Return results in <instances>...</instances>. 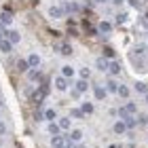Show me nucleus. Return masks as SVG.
<instances>
[{
    "label": "nucleus",
    "instance_id": "obj_40",
    "mask_svg": "<svg viewBox=\"0 0 148 148\" xmlns=\"http://www.w3.org/2000/svg\"><path fill=\"white\" fill-rule=\"evenodd\" d=\"M95 2H106V0H95Z\"/></svg>",
    "mask_w": 148,
    "mask_h": 148
},
{
    "label": "nucleus",
    "instance_id": "obj_30",
    "mask_svg": "<svg viewBox=\"0 0 148 148\" xmlns=\"http://www.w3.org/2000/svg\"><path fill=\"white\" fill-rule=\"evenodd\" d=\"M17 68L21 70V72H23V70H28V62H23V59H21V62H17Z\"/></svg>",
    "mask_w": 148,
    "mask_h": 148
},
{
    "label": "nucleus",
    "instance_id": "obj_9",
    "mask_svg": "<svg viewBox=\"0 0 148 148\" xmlns=\"http://www.w3.org/2000/svg\"><path fill=\"white\" fill-rule=\"evenodd\" d=\"M110 30H112V23L110 21H102V23H99V32H102V34H108Z\"/></svg>",
    "mask_w": 148,
    "mask_h": 148
},
{
    "label": "nucleus",
    "instance_id": "obj_18",
    "mask_svg": "<svg viewBox=\"0 0 148 148\" xmlns=\"http://www.w3.org/2000/svg\"><path fill=\"white\" fill-rule=\"evenodd\" d=\"M95 66H97V68H99V70H108V62H106V59H104V57H99Z\"/></svg>",
    "mask_w": 148,
    "mask_h": 148
},
{
    "label": "nucleus",
    "instance_id": "obj_7",
    "mask_svg": "<svg viewBox=\"0 0 148 148\" xmlns=\"http://www.w3.org/2000/svg\"><path fill=\"white\" fill-rule=\"evenodd\" d=\"M28 78H30V80H42V74H40V72L34 68V70L28 72Z\"/></svg>",
    "mask_w": 148,
    "mask_h": 148
},
{
    "label": "nucleus",
    "instance_id": "obj_31",
    "mask_svg": "<svg viewBox=\"0 0 148 148\" xmlns=\"http://www.w3.org/2000/svg\"><path fill=\"white\" fill-rule=\"evenodd\" d=\"M104 55H106V57H114V51L110 49V47H106V49H104Z\"/></svg>",
    "mask_w": 148,
    "mask_h": 148
},
{
    "label": "nucleus",
    "instance_id": "obj_26",
    "mask_svg": "<svg viewBox=\"0 0 148 148\" xmlns=\"http://www.w3.org/2000/svg\"><path fill=\"white\" fill-rule=\"evenodd\" d=\"M89 76H91V72H89V68H83V70H80V78H83V80H87Z\"/></svg>",
    "mask_w": 148,
    "mask_h": 148
},
{
    "label": "nucleus",
    "instance_id": "obj_19",
    "mask_svg": "<svg viewBox=\"0 0 148 148\" xmlns=\"http://www.w3.org/2000/svg\"><path fill=\"white\" fill-rule=\"evenodd\" d=\"M49 13H51V17H62V15H64V9H57V6H53Z\"/></svg>",
    "mask_w": 148,
    "mask_h": 148
},
{
    "label": "nucleus",
    "instance_id": "obj_13",
    "mask_svg": "<svg viewBox=\"0 0 148 148\" xmlns=\"http://www.w3.org/2000/svg\"><path fill=\"white\" fill-rule=\"evenodd\" d=\"M0 21H2V23H11V21H13V15L6 11V13H2V15H0Z\"/></svg>",
    "mask_w": 148,
    "mask_h": 148
},
{
    "label": "nucleus",
    "instance_id": "obj_29",
    "mask_svg": "<svg viewBox=\"0 0 148 148\" xmlns=\"http://www.w3.org/2000/svg\"><path fill=\"white\" fill-rule=\"evenodd\" d=\"M45 119L47 121H53V119H55V110H47L45 112Z\"/></svg>",
    "mask_w": 148,
    "mask_h": 148
},
{
    "label": "nucleus",
    "instance_id": "obj_3",
    "mask_svg": "<svg viewBox=\"0 0 148 148\" xmlns=\"http://www.w3.org/2000/svg\"><path fill=\"white\" fill-rule=\"evenodd\" d=\"M66 142H68V140H64L62 136H59V133H57V136H53V140H51V144H53V148H62Z\"/></svg>",
    "mask_w": 148,
    "mask_h": 148
},
{
    "label": "nucleus",
    "instance_id": "obj_41",
    "mask_svg": "<svg viewBox=\"0 0 148 148\" xmlns=\"http://www.w3.org/2000/svg\"><path fill=\"white\" fill-rule=\"evenodd\" d=\"M146 102H148V93H146Z\"/></svg>",
    "mask_w": 148,
    "mask_h": 148
},
{
    "label": "nucleus",
    "instance_id": "obj_5",
    "mask_svg": "<svg viewBox=\"0 0 148 148\" xmlns=\"http://www.w3.org/2000/svg\"><path fill=\"white\" fill-rule=\"evenodd\" d=\"M108 70H110V74H121V64L119 62H110L108 64Z\"/></svg>",
    "mask_w": 148,
    "mask_h": 148
},
{
    "label": "nucleus",
    "instance_id": "obj_35",
    "mask_svg": "<svg viewBox=\"0 0 148 148\" xmlns=\"http://www.w3.org/2000/svg\"><path fill=\"white\" fill-rule=\"evenodd\" d=\"M62 148H74V144H72V142H66V144H64Z\"/></svg>",
    "mask_w": 148,
    "mask_h": 148
},
{
    "label": "nucleus",
    "instance_id": "obj_22",
    "mask_svg": "<svg viewBox=\"0 0 148 148\" xmlns=\"http://www.w3.org/2000/svg\"><path fill=\"white\" fill-rule=\"evenodd\" d=\"M57 125H59V129H70V119H62Z\"/></svg>",
    "mask_w": 148,
    "mask_h": 148
},
{
    "label": "nucleus",
    "instance_id": "obj_39",
    "mask_svg": "<svg viewBox=\"0 0 148 148\" xmlns=\"http://www.w3.org/2000/svg\"><path fill=\"white\" fill-rule=\"evenodd\" d=\"M114 2H116V4H121V2H123V0H114Z\"/></svg>",
    "mask_w": 148,
    "mask_h": 148
},
{
    "label": "nucleus",
    "instance_id": "obj_37",
    "mask_svg": "<svg viewBox=\"0 0 148 148\" xmlns=\"http://www.w3.org/2000/svg\"><path fill=\"white\" fill-rule=\"evenodd\" d=\"M129 4L131 6H138V0H129Z\"/></svg>",
    "mask_w": 148,
    "mask_h": 148
},
{
    "label": "nucleus",
    "instance_id": "obj_6",
    "mask_svg": "<svg viewBox=\"0 0 148 148\" xmlns=\"http://www.w3.org/2000/svg\"><path fill=\"white\" fill-rule=\"evenodd\" d=\"M78 9H80V6H78L76 2H68V4L64 6V13H76Z\"/></svg>",
    "mask_w": 148,
    "mask_h": 148
},
{
    "label": "nucleus",
    "instance_id": "obj_14",
    "mask_svg": "<svg viewBox=\"0 0 148 148\" xmlns=\"http://www.w3.org/2000/svg\"><path fill=\"white\" fill-rule=\"evenodd\" d=\"M125 127H127V129H133V127H138V123H136V119L127 116V119H125Z\"/></svg>",
    "mask_w": 148,
    "mask_h": 148
},
{
    "label": "nucleus",
    "instance_id": "obj_10",
    "mask_svg": "<svg viewBox=\"0 0 148 148\" xmlns=\"http://www.w3.org/2000/svg\"><path fill=\"white\" fill-rule=\"evenodd\" d=\"M38 64H40V57L38 55H30L28 57V66H30V68H36Z\"/></svg>",
    "mask_w": 148,
    "mask_h": 148
},
{
    "label": "nucleus",
    "instance_id": "obj_42",
    "mask_svg": "<svg viewBox=\"0 0 148 148\" xmlns=\"http://www.w3.org/2000/svg\"><path fill=\"white\" fill-rule=\"evenodd\" d=\"M108 148H116V146H108Z\"/></svg>",
    "mask_w": 148,
    "mask_h": 148
},
{
    "label": "nucleus",
    "instance_id": "obj_28",
    "mask_svg": "<svg viewBox=\"0 0 148 148\" xmlns=\"http://www.w3.org/2000/svg\"><path fill=\"white\" fill-rule=\"evenodd\" d=\"M62 72H64V76H66V78H70V76H72V74H74V70L70 68V66H66V68H64Z\"/></svg>",
    "mask_w": 148,
    "mask_h": 148
},
{
    "label": "nucleus",
    "instance_id": "obj_11",
    "mask_svg": "<svg viewBox=\"0 0 148 148\" xmlns=\"http://www.w3.org/2000/svg\"><path fill=\"white\" fill-rule=\"evenodd\" d=\"M80 110H83V114H91L93 112V104L91 102H85L83 106H80Z\"/></svg>",
    "mask_w": 148,
    "mask_h": 148
},
{
    "label": "nucleus",
    "instance_id": "obj_12",
    "mask_svg": "<svg viewBox=\"0 0 148 148\" xmlns=\"http://www.w3.org/2000/svg\"><path fill=\"white\" fill-rule=\"evenodd\" d=\"M93 93H95L97 99H104V97H106V89H102V87H95V89H93Z\"/></svg>",
    "mask_w": 148,
    "mask_h": 148
},
{
    "label": "nucleus",
    "instance_id": "obj_27",
    "mask_svg": "<svg viewBox=\"0 0 148 148\" xmlns=\"http://www.w3.org/2000/svg\"><path fill=\"white\" fill-rule=\"evenodd\" d=\"M136 123H140V125H148V116H146V114H140Z\"/></svg>",
    "mask_w": 148,
    "mask_h": 148
},
{
    "label": "nucleus",
    "instance_id": "obj_24",
    "mask_svg": "<svg viewBox=\"0 0 148 148\" xmlns=\"http://www.w3.org/2000/svg\"><path fill=\"white\" fill-rule=\"evenodd\" d=\"M136 89H138L140 93H148V87H146L144 83H136Z\"/></svg>",
    "mask_w": 148,
    "mask_h": 148
},
{
    "label": "nucleus",
    "instance_id": "obj_1",
    "mask_svg": "<svg viewBox=\"0 0 148 148\" xmlns=\"http://www.w3.org/2000/svg\"><path fill=\"white\" fill-rule=\"evenodd\" d=\"M47 95H45V93L42 91H34V93H30V99H32V104H34V106H40V102H42V99H45Z\"/></svg>",
    "mask_w": 148,
    "mask_h": 148
},
{
    "label": "nucleus",
    "instance_id": "obj_33",
    "mask_svg": "<svg viewBox=\"0 0 148 148\" xmlns=\"http://www.w3.org/2000/svg\"><path fill=\"white\" fill-rule=\"evenodd\" d=\"M116 21H121V23H123V21H127V15H125V13H121V15L116 17Z\"/></svg>",
    "mask_w": 148,
    "mask_h": 148
},
{
    "label": "nucleus",
    "instance_id": "obj_23",
    "mask_svg": "<svg viewBox=\"0 0 148 148\" xmlns=\"http://www.w3.org/2000/svg\"><path fill=\"white\" fill-rule=\"evenodd\" d=\"M59 51H62L64 55H70V53H72V47H70V45H59Z\"/></svg>",
    "mask_w": 148,
    "mask_h": 148
},
{
    "label": "nucleus",
    "instance_id": "obj_32",
    "mask_svg": "<svg viewBox=\"0 0 148 148\" xmlns=\"http://www.w3.org/2000/svg\"><path fill=\"white\" fill-rule=\"evenodd\" d=\"M72 116L80 119V116H83V110H80V108H74V110H72Z\"/></svg>",
    "mask_w": 148,
    "mask_h": 148
},
{
    "label": "nucleus",
    "instance_id": "obj_16",
    "mask_svg": "<svg viewBox=\"0 0 148 148\" xmlns=\"http://www.w3.org/2000/svg\"><path fill=\"white\" fill-rule=\"evenodd\" d=\"M76 91H78V93H83V91H87V80H83V78L78 80V83H76Z\"/></svg>",
    "mask_w": 148,
    "mask_h": 148
},
{
    "label": "nucleus",
    "instance_id": "obj_17",
    "mask_svg": "<svg viewBox=\"0 0 148 148\" xmlns=\"http://www.w3.org/2000/svg\"><path fill=\"white\" fill-rule=\"evenodd\" d=\"M106 91H112V93H114V91H119V85L110 78V80H108V85H106Z\"/></svg>",
    "mask_w": 148,
    "mask_h": 148
},
{
    "label": "nucleus",
    "instance_id": "obj_21",
    "mask_svg": "<svg viewBox=\"0 0 148 148\" xmlns=\"http://www.w3.org/2000/svg\"><path fill=\"white\" fill-rule=\"evenodd\" d=\"M116 93H119L121 97H129V87H119Z\"/></svg>",
    "mask_w": 148,
    "mask_h": 148
},
{
    "label": "nucleus",
    "instance_id": "obj_25",
    "mask_svg": "<svg viewBox=\"0 0 148 148\" xmlns=\"http://www.w3.org/2000/svg\"><path fill=\"white\" fill-rule=\"evenodd\" d=\"M0 49L9 53V51H11V42H9V40H2V42H0Z\"/></svg>",
    "mask_w": 148,
    "mask_h": 148
},
{
    "label": "nucleus",
    "instance_id": "obj_8",
    "mask_svg": "<svg viewBox=\"0 0 148 148\" xmlns=\"http://www.w3.org/2000/svg\"><path fill=\"white\" fill-rule=\"evenodd\" d=\"M127 127H125V121H119V123H114V133H125Z\"/></svg>",
    "mask_w": 148,
    "mask_h": 148
},
{
    "label": "nucleus",
    "instance_id": "obj_34",
    "mask_svg": "<svg viewBox=\"0 0 148 148\" xmlns=\"http://www.w3.org/2000/svg\"><path fill=\"white\" fill-rule=\"evenodd\" d=\"M4 131H6V127H4V123H0V136H2Z\"/></svg>",
    "mask_w": 148,
    "mask_h": 148
},
{
    "label": "nucleus",
    "instance_id": "obj_2",
    "mask_svg": "<svg viewBox=\"0 0 148 148\" xmlns=\"http://www.w3.org/2000/svg\"><path fill=\"white\" fill-rule=\"evenodd\" d=\"M55 87H57V91H66L68 89V78L66 76H57L55 78Z\"/></svg>",
    "mask_w": 148,
    "mask_h": 148
},
{
    "label": "nucleus",
    "instance_id": "obj_15",
    "mask_svg": "<svg viewBox=\"0 0 148 148\" xmlns=\"http://www.w3.org/2000/svg\"><path fill=\"white\" fill-rule=\"evenodd\" d=\"M80 138H83V133H80V129H74V131L70 133V140H72V142H78Z\"/></svg>",
    "mask_w": 148,
    "mask_h": 148
},
{
    "label": "nucleus",
    "instance_id": "obj_4",
    "mask_svg": "<svg viewBox=\"0 0 148 148\" xmlns=\"http://www.w3.org/2000/svg\"><path fill=\"white\" fill-rule=\"evenodd\" d=\"M6 40H11V45L19 42V32H15V30H9V32H6Z\"/></svg>",
    "mask_w": 148,
    "mask_h": 148
},
{
    "label": "nucleus",
    "instance_id": "obj_38",
    "mask_svg": "<svg viewBox=\"0 0 148 148\" xmlns=\"http://www.w3.org/2000/svg\"><path fill=\"white\" fill-rule=\"evenodd\" d=\"M2 40H4V36H2V30H0V42H2Z\"/></svg>",
    "mask_w": 148,
    "mask_h": 148
},
{
    "label": "nucleus",
    "instance_id": "obj_20",
    "mask_svg": "<svg viewBox=\"0 0 148 148\" xmlns=\"http://www.w3.org/2000/svg\"><path fill=\"white\" fill-rule=\"evenodd\" d=\"M59 131H62V129H59V125H57V123H51V125H49V133H53V136H57Z\"/></svg>",
    "mask_w": 148,
    "mask_h": 148
},
{
    "label": "nucleus",
    "instance_id": "obj_36",
    "mask_svg": "<svg viewBox=\"0 0 148 148\" xmlns=\"http://www.w3.org/2000/svg\"><path fill=\"white\" fill-rule=\"evenodd\" d=\"M144 28H146V30H148V15H146V17H144Z\"/></svg>",
    "mask_w": 148,
    "mask_h": 148
}]
</instances>
